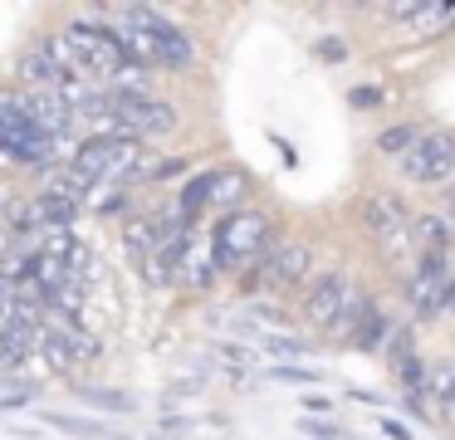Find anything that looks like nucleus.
I'll return each mask as SVG.
<instances>
[{
    "label": "nucleus",
    "mask_w": 455,
    "mask_h": 440,
    "mask_svg": "<svg viewBox=\"0 0 455 440\" xmlns=\"http://www.w3.org/2000/svg\"><path fill=\"white\" fill-rule=\"evenodd\" d=\"M402 172L421 186H445L455 181V132L435 127V132H421L416 147L402 156Z\"/></svg>",
    "instance_id": "20e7f679"
},
{
    "label": "nucleus",
    "mask_w": 455,
    "mask_h": 440,
    "mask_svg": "<svg viewBox=\"0 0 455 440\" xmlns=\"http://www.w3.org/2000/svg\"><path fill=\"white\" fill-rule=\"evenodd\" d=\"M0 152L5 162H25V166H44L50 172L60 162V137L40 132L25 113V93L11 88V93H0Z\"/></svg>",
    "instance_id": "f03ea898"
},
{
    "label": "nucleus",
    "mask_w": 455,
    "mask_h": 440,
    "mask_svg": "<svg viewBox=\"0 0 455 440\" xmlns=\"http://www.w3.org/2000/svg\"><path fill=\"white\" fill-rule=\"evenodd\" d=\"M367 230L382 240V250H392V254H402L406 244H411V215H406V205L396 201V196H372L367 201Z\"/></svg>",
    "instance_id": "9d476101"
},
{
    "label": "nucleus",
    "mask_w": 455,
    "mask_h": 440,
    "mask_svg": "<svg viewBox=\"0 0 455 440\" xmlns=\"http://www.w3.org/2000/svg\"><path fill=\"white\" fill-rule=\"evenodd\" d=\"M79 244H84V240H79L74 230H44L40 240H35V254H50V260H64V264H69Z\"/></svg>",
    "instance_id": "dca6fc26"
},
{
    "label": "nucleus",
    "mask_w": 455,
    "mask_h": 440,
    "mask_svg": "<svg viewBox=\"0 0 455 440\" xmlns=\"http://www.w3.org/2000/svg\"><path fill=\"white\" fill-rule=\"evenodd\" d=\"M50 308L54 313H64V318H79V313H84V284H64V289H54L50 293Z\"/></svg>",
    "instance_id": "4be33fe9"
},
{
    "label": "nucleus",
    "mask_w": 455,
    "mask_h": 440,
    "mask_svg": "<svg viewBox=\"0 0 455 440\" xmlns=\"http://www.w3.org/2000/svg\"><path fill=\"white\" fill-rule=\"evenodd\" d=\"M108 35L123 44V54L142 68H187L196 59L191 35H181L167 15L148 5H113L108 10Z\"/></svg>",
    "instance_id": "f257e3e1"
},
{
    "label": "nucleus",
    "mask_w": 455,
    "mask_h": 440,
    "mask_svg": "<svg viewBox=\"0 0 455 440\" xmlns=\"http://www.w3.org/2000/svg\"><path fill=\"white\" fill-rule=\"evenodd\" d=\"M275 381H314V387H318V372H308V367H275Z\"/></svg>",
    "instance_id": "bb28decb"
},
{
    "label": "nucleus",
    "mask_w": 455,
    "mask_h": 440,
    "mask_svg": "<svg viewBox=\"0 0 455 440\" xmlns=\"http://www.w3.org/2000/svg\"><path fill=\"white\" fill-rule=\"evenodd\" d=\"M353 299H357V289L347 284V274L328 269V274H318V279L308 284V293H304V318L314 323V328L333 332V323L347 313V303H353Z\"/></svg>",
    "instance_id": "0eeeda50"
},
{
    "label": "nucleus",
    "mask_w": 455,
    "mask_h": 440,
    "mask_svg": "<svg viewBox=\"0 0 455 440\" xmlns=\"http://www.w3.org/2000/svg\"><path fill=\"white\" fill-rule=\"evenodd\" d=\"M30 401H40V387L25 377H5V387H0V411H20L30 406Z\"/></svg>",
    "instance_id": "a211bd4d"
},
{
    "label": "nucleus",
    "mask_w": 455,
    "mask_h": 440,
    "mask_svg": "<svg viewBox=\"0 0 455 440\" xmlns=\"http://www.w3.org/2000/svg\"><path fill=\"white\" fill-rule=\"evenodd\" d=\"M216 176L220 172H201L196 181H187V191H181V220H191L201 205H211V196H216Z\"/></svg>",
    "instance_id": "2eb2a0df"
},
{
    "label": "nucleus",
    "mask_w": 455,
    "mask_h": 440,
    "mask_svg": "<svg viewBox=\"0 0 455 440\" xmlns=\"http://www.w3.org/2000/svg\"><path fill=\"white\" fill-rule=\"evenodd\" d=\"M382 436L387 440H411V430H406L402 420H382Z\"/></svg>",
    "instance_id": "cd10ccee"
},
{
    "label": "nucleus",
    "mask_w": 455,
    "mask_h": 440,
    "mask_svg": "<svg viewBox=\"0 0 455 440\" xmlns=\"http://www.w3.org/2000/svg\"><path fill=\"white\" fill-rule=\"evenodd\" d=\"M269 215L259 211H230L226 220L211 230V254H216V269H245V264H265L269 254Z\"/></svg>",
    "instance_id": "7ed1b4c3"
},
{
    "label": "nucleus",
    "mask_w": 455,
    "mask_h": 440,
    "mask_svg": "<svg viewBox=\"0 0 455 440\" xmlns=\"http://www.w3.org/2000/svg\"><path fill=\"white\" fill-rule=\"evenodd\" d=\"M74 396L89 401V406H103V411H132L138 406L128 391H108V387H74Z\"/></svg>",
    "instance_id": "f3484780"
},
{
    "label": "nucleus",
    "mask_w": 455,
    "mask_h": 440,
    "mask_svg": "<svg viewBox=\"0 0 455 440\" xmlns=\"http://www.w3.org/2000/svg\"><path fill=\"white\" fill-rule=\"evenodd\" d=\"M69 274H74V284H84V289L103 279V264L93 260V250H89V244H79V250H74V260H69Z\"/></svg>",
    "instance_id": "aec40b11"
},
{
    "label": "nucleus",
    "mask_w": 455,
    "mask_h": 440,
    "mask_svg": "<svg viewBox=\"0 0 455 440\" xmlns=\"http://www.w3.org/2000/svg\"><path fill=\"white\" fill-rule=\"evenodd\" d=\"M15 74H20L25 88H54V93H64V88L74 84V78L60 68V59L50 54V44H30V49H25L20 64H15Z\"/></svg>",
    "instance_id": "9b49d317"
},
{
    "label": "nucleus",
    "mask_w": 455,
    "mask_h": 440,
    "mask_svg": "<svg viewBox=\"0 0 455 440\" xmlns=\"http://www.w3.org/2000/svg\"><path fill=\"white\" fill-rule=\"evenodd\" d=\"M40 357L50 372H79L99 357V338L74 323H44V338H40Z\"/></svg>",
    "instance_id": "423d86ee"
},
{
    "label": "nucleus",
    "mask_w": 455,
    "mask_h": 440,
    "mask_svg": "<svg viewBox=\"0 0 455 440\" xmlns=\"http://www.w3.org/2000/svg\"><path fill=\"white\" fill-rule=\"evenodd\" d=\"M304 430H308V436H318V440H347V430L328 426V420H304Z\"/></svg>",
    "instance_id": "a878e982"
},
{
    "label": "nucleus",
    "mask_w": 455,
    "mask_h": 440,
    "mask_svg": "<svg viewBox=\"0 0 455 440\" xmlns=\"http://www.w3.org/2000/svg\"><path fill=\"white\" fill-rule=\"evenodd\" d=\"M172 127H177V108L162 103V98H123L118 93V108H113V132L132 137V142H142V137H167Z\"/></svg>",
    "instance_id": "39448f33"
},
{
    "label": "nucleus",
    "mask_w": 455,
    "mask_h": 440,
    "mask_svg": "<svg viewBox=\"0 0 455 440\" xmlns=\"http://www.w3.org/2000/svg\"><path fill=\"white\" fill-rule=\"evenodd\" d=\"M367 313H372V299H363V293H357V299L347 303V313L333 323V338H353V342H357V332H363Z\"/></svg>",
    "instance_id": "6ab92c4d"
},
{
    "label": "nucleus",
    "mask_w": 455,
    "mask_h": 440,
    "mask_svg": "<svg viewBox=\"0 0 455 440\" xmlns=\"http://www.w3.org/2000/svg\"><path fill=\"white\" fill-rule=\"evenodd\" d=\"M181 279H187L191 289H206V284H211V264L201 260V254L187 250V260H181Z\"/></svg>",
    "instance_id": "b1692460"
},
{
    "label": "nucleus",
    "mask_w": 455,
    "mask_h": 440,
    "mask_svg": "<svg viewBox=\"0 0 455 440\" xmlns=\"http://www.w3.org/2000/svg\"><path fill=\"white\" fill-rule=\"evenodd\" d=\"M265 352H275V357H304V352H308V342L304 338H275V332H269V338H265Z\"/></svg>",
    "instance_id": "393cba45"
},
{
    "label": "nucleus",
    "mask_w": 455,
    "mask_h": 440,
    "mask_svg": "<svg viewBox=\"0 0 455 440\" xmlns=\"http://www.w3.org/2000/svg\"><path fill=\"white\" fill-rule=\"evenodd\" d=\"M35 225H40V235L44 230H69L74 220H79V211H84V201H74V196H64V191H35Z\"/></svg>",
    "instance_id": "f8f14e48"
},
{
    "label": "nucleus",
    "mask_w": 455,
    "mask_h": 440,
    "mask_svg": "<svg viewBox=\"0 0 455 440\" xmlns=\"http://www.w3.org/2000/svg\"><path fill=\"white\" fill-rule=\"evenodd\" d=\"M416 137H421L416 127H387V132L377 137V152H387V156H406V152L416 147Z\"/></svg>",
    "instance_id": "412c9836"
},
{
    "label": "nucleus",
    "mask_w": 455,
    "mask_h": 440,
    "mask_svg": "<svg viewBox=\"0 0 455 440\" xmlns=\"http://www.w3.org/2000/svg\"><path fill=\"white\" fill-rule=\"evenodd\" d=\"M445 308H451V313H455V289H451V299H445Z\"/></svg>",
    "instance_id": "c756f323"
},
{
    "label": "nucleus",
    "mask_w": 455,
    "mask_h": 440,
    "mask_svg": "<svg viewBox=\"0 0 455 440\" xmlns=\"http://www.w3.org/2000/svg\"><path fill=\"white\" fill-rule=\"evenodd\" d=\"M308 269H314V250H308L304 240H275V250L265 254V264H259V284L279 293V289L304 284Z\"/></svg>",
    "instance_id": "6e6552de"
},
{
    "label": "nucleus",
    "mask_w": 455,
    "mask_h": 440,
    "mask_svg": "<svg viewBox=\"0 0 455 440\" xmlns=\"http://www.w3.org/2000/svg\"><path fill=\"white\" fill-rule=\"evenodd\" d=\"M445 10L441 5H392V20L406 29V35H421V29H435Z\"/></svg>",
    "instance_id": "4468645a"
},
{
    "label": "nucleus",
    "mask_w": 455,
    "mask_h": 440,
    "mask_svg": "<svg viewBox=\"0 0 455 440\" xmlns=\"http://www.w3.org/2000/svg\"><path fill=\"white\" fill-rule=\"evenodd\" d=\"M451 264H445V254H421V269H416L411 279V308L416 318H435V313L445 308V299H451Z\"/></svg>",
    "instance_id": "1a4fd4ad"
},
{
    "label": "nucleus",
    "mask_w": 455,
    "mask_h": 440,
    "mask_svg": "<svg viewBox=\"0 0 455 440\" xmlns=\"http://www.w3.org/2000/svg\"><path fill=\"white\" fill-rule=\"evenodd\" d=\"M323 59H343V44H338V39H323Z\"/></svg>",
    "instance_id": "c85d7f7f"
},
{
    "label": "nucleus",
    "mask_w": 455,
    "mask_h": 440,
    "mask_svg": "<svg viewBox=\"0 0 455 440\" xmlns=\"http://www.w3.org/2000/svg\"><path fill=\"white\" fill-rule=\"evenodd\" d=\"M240 196H245V176H240V172H220L216 176V196H211V201H216V205H235Z\"/></svg>",
    "instance_id": "5701e85b"
},
{
    "label": "nucleus",
    "mask_w": 455,
    "mask_h": 440,
    "mask_svg": "<svg viewBox=\"0 0 455 440\" xmlns=\"http://www.w3.org/2000/svg\"><path fill=\"white\" fill-rule=\"evenodd\" d=\"M40 420L54 430H64L69 440H132L123 426H99V420H89V416H64V411H44Z\"/></svg>",
    "instance_id": "ddd939ff"
}]
</instances>
